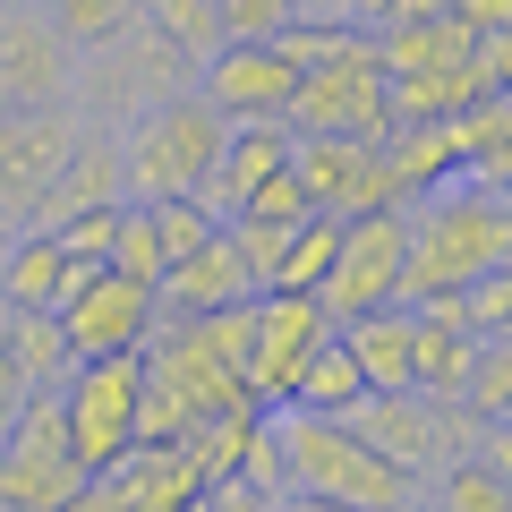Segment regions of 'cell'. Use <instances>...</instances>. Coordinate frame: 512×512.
<instances>
[{"instance_id": "6da1fadb", "label": "cell", "mask_w": 512, "mask_h": 512, "mask_svg": "<svg viewBox=\"0 0 512 512\" xmlns=\"http://www.w3.org/2000/svg\"><path fill=\"white\" fill-rule=\"evenodd\" d=\"M402 222H410V239H402V308H419L436 291H461L478 274H504V256H512V205L487 180L427 188V197L402 205Z\"/></svg>"}, {"instance_id": "7a4b0ae2", "label": "cell", "mask_w": 512, "mask_h": 512, "mask_svg": "<svg viewBox=\"0 0 512 512\" xmlns=\"http://www.w3.org/2000/svg\"><path fill=\"white\" fill-rule=\"evenodd\" d=\"M274 444H282V495H325V504H350V512H410L419 504V478L393 470L376 444H359L342 419L325 410H299V402H274Z\"/></svg>"}, {"instance_id": "3957f363", "label": "cell", "mask_w": 512, "mask_h": 512, "mask_svg": "<svg viewBox=\"0 0 512 512\" xmlns=\"http://www.w3.org/2000/svg\"><path fill=\"white\" fill-rule=\"evenodd\" d=\"M222 128H231V120H222L197 86H180V94H163V103H146L137 120H120V128H111L120 197H137V205L197 197L205 171H214V154H222Z\"/></svg>"}, {"instance_id": "277c9868", "label": "cell", "mask_w": 512, "mask_h": 512, "mask_svg": "<svg viewBox=\"0 0 512 512\" xmlns=\"http://www.w3.org/2000/svg\"><path fill=\"white\" fill-rule=\"evenodd\" d=\"M222 410H256L231 359L197 342V325H154L137 350V444H180L188 427L222 419Z\"/></svg>"}, {"instance_id": "5b68a950", "label": "cell", "mask_w": 512, "mask_h": 512, "mask_svg": "<svg viewBox=\"0 0 512 512\" xmlns=\"http://www.w3.org/2000/svg\"><path fill=\"white\" fill-rule=\"evenodd\" d=\"M77 86H86V111H77V120H103V128H120V120H137L146 103H163V94L197 86V69H188V60L171 52V43L154 35L146 18H137V26H120L111 43L77 52Z\"/></svg>"}, {"instance_id": "8992f818", "label": "cell", "mask_w": 512, "mask_h": 512, "mask_svg": "<svg viewBox=\"0 0 512 512\" xmlns=\"http://www.w3.org/2000/svg\"><path fill=\"white\" fill-rule=\"evenodd\" d=\"M282 120L299 137H384L393 111H384V60H376V35H350L342 52H325L316 69H299V94Z\"/></svg>"}, {"instance_id": "52a82bcc", "label": "cell", "mask_w": 512, "mask_h": 512, "mask_svg": "<svg viewBox=\"0 0 512 512\" xmlns=\"http://www.w3.org/2000/svg\"><path fill=\"white\" fill-rule=\"evenodd\" d=\"M402 239H410L402 205H376V214H350L342 222V248H333L325 282L308 291L316 308H325V325H350V316L402 299Z\"/></svg>"}, {"instance_id": "ba28073f", "label": "cell", "mask_w": 512, "mask_h": 512, "mask_svg": "<svg viewBox=\"0 0 512 512\" xmlns=\"http://www.w3.org/2000/svg\"><path fill=\"white\" fill-rule=\"evenodd\" d=\"M60 427H69L77 470H111V461L137 444V350H111V359H77L60 384Z\"/></svg>"}, {"instance_id": "9c48e42d", "label": "cell", "mask_w": 512, "mask_h": 512, "mask_svg": "<svg viewBox=\"0 0 512 512\" xmlns=\"http://www.w3.org/2000/svg\"><path fill=\"white\" fill-rule=\"evenodd\" d=\"M52 316H60V333H69V350H77V359L146 350V333L163 325V308H154V282L120 274V265H77Z\"/></svg>"}, {"instance_id": "30bf717a", "label": "cell", "mask_w": 512, "mask_h": 512, "mask_svg": "<svg viewBox=\"0 0 512 512\" xmlns=\"http://www.w3.org/2000/svg\"><path fill=\"white\" fill-rule=\"evenodd\" d=\"M77 137H86L77 103H43V111L0 103V231H9V222H35L43 188L60 180V163L77 154Z\"/></svg>"}, {"instance_id": "8fae6325", "label": "cell", "mask_w": 512, "mask_h": 512, "mask_svg": "<svg viewBox=\"0 0 512 512\" xmlns=\"http://www.w3.org/2000/svg\"><path fill=\"white\" fill-rule=\"evenodd\" d=\"M291 180L308 188V214H333V222L393 205L384 137H299V146H291Z\"/></svg>"}, {"instance_id": "7c38bea8", "label": "cell", "mask_w": 512, "mask_h": 512, "mask_svg": "<svg viewBox=\"0 0 512 512\" xmlns=\"http://www.w3.org/2000/svg\"><path fill=\"white\" fill-rule=\"evenodd\" d=\"M316 333H325V308H316L308 291H256V316H248V367H239L256 410L291 402L299 359L316 350Z\"/></svg>"}, {"instance_id": "4fadbf2b", "label": "cell", "mask_w": 512, "mask_h": 512, "mask_svg": "<svg viewBox=\"0 0 512 512\" xmlns=\"http://www.w3.org/2000/svg\"><path fill=\"white\" fill-rule=\"evenodd\" d=\"M69 86H77V52L60 43V26L43 18L35 0L0 9V103L43 111V103H69Z\"/></svg>"}, {"instance_id": "5bb4252c", "label": "cell", "mask_w": 512, "mask_h": 512, "mask_svg": "<svg viewBox=\"0 0 512 512\" xmlns=\"http://www.w3.org/2000/svg\"><path fill=\"white\" fill-rule=\"evenodd\" d=\"M197 94L222 120H282L291 94H299V69L274 43H222L214 60H197Z\"/></svg>"}, {"instance_id": "9a60e30c", "label": "cell", "mask_w": 512, "mask_h": 512, "mask_svg": "<svg viewBox=\"0 0 512 512\" xmlns=\"http://www.w3.org/2000/svg\"><path fill=\"white\" fill-rule=\"evenodd\" d=\"M239 299H256V274H248V256L231 248V231L197 239V248H188L180 265H163V282H154V308H163V325H188V316L239 308Z\"/></svg>"}, {"instance_id": "2e32d148", "label": "cell", "mask_w": 512, "mask_h": 512, "mask_svg": "<svg viewBox=\"0 0 512 512\" xmlns=\"http://www.w3.org/2000/svg\"><path fill=\"white\" fill-rule=\"evenodd\" d=\"M291 146H299V128H291V120H231V128H222L214 171H205V188H197V205L222 222L239 197H248V188H265L282 163H291Z\"/></svg>"}, {"instance_id": "e0dca14e", "label": "cell", "mask_w": 512, "mask_h": 512, "mask_svg": "<svg viewBox=\"0 0 512 512\" xmlns=\"http://www.w3.org/2000/svg\"><path fill=\"white\" fill-rule=\"evenodd\" d=\"M103 478V495H111V512H188L205 495V478H197V461L180 453V444H128L111 470H94Z\"/></svg>"}, {"instance_id": "ac0fdd59", "label": "cell", "mask_w": 512, "mask_h": 512, "mask_svg": "<svg viewBox=\"0 0 512 512\" xmlns=\"http://www.w3.org/2000/svg\"><path fill=\"white\" fill-rule=\"evenodd\" d=\"M120 197V154H111V137H77V154L69 163H60V180L43 188V205H35V222H26V231H60V222L69 214H86V205H111Z\"/></svg>"}, {"instance_id": "d6986e66", "label": "cell", "mask_w": 512, "mask_h": 512, "mask_svg": "<svg viewBox=\"0 0 512 512\" xmlns=\"http://www.w3.org/2000/svg\"><path fill=\"white\" fill-rule=\"evenodd\" d=\"M470 367H478V333L444 325L436 308H410V384H419L427 402H461Z\"/></svg>"}, {"instance_id": "ffe728a7", "label": "cell", "mask_w": 512, "mask_h": 512, "mask_svg": "<svg viewBox=\"0 0 512 512\" xmlns=\"http://www.w3.org/2000/svg\"><path fill=\"white\" fill-rule=\"evenodd\" d=\"M333 333L350 342L367 393H419V384H410V308H402V299H393V308L350 316V325H333Z\"/></svg>"}, {"instance_id": "44dd1931", "label": "cell", "mask_w": 512, "mask_h": 512, "mask_svg": "<svg viewBox=\"0 0 512 512\" xmlns=\"http://www.w3.org/2000/svg\"><path fill=\"white\" fill-rule=\"evenodd\" d=\"M69 274L77 265H69V248L52 231H18L0 248V308H60Z\"/></svg>"}, {"instance_id": "7402d4cb", "label": "cell", "mask_w": 512, "mask_h": 512, "mask_svg": "<svg viewBox=\"0 0 512 512\" xmlns=\"http://www.w3.org/2000/svg\"><path fill=\"white\" fill-rule=\"evenodd\" d=\"M0 342H9V359H18L26 393H60L69 367H77V350H69V333H60L52 308H0Z\"/></svg>"}, {"instance_id": "603a6c76", "label": "cell", "mask_w": 512, "mask_h": 512, "mask_svg": "<svg viewBox=\"0 0 512 512\" xmlns=\"http://www.w3.org/2000/svg\"><path fill=\"white\" fill-rule=\"evenodd\" d=\"M478 69L470 60H444V69H402V77H384V111H393V128L410 120H453V111L478 103Z\"/></svg>"}, {"instance_id": "cb8c5ba5", "label": "cell", "mask_w": 512, "mask_h": 512, "mask_svg": "<svg viewBox=\"0 0 512 512\" xmlns=\"http://www.w3.org/2000/svg\"><path fill=\"white\" fill-rule=\"evenodd\" d=\"M359 393H367L359 359H350V342L325 325V333H316V350L299 359V384H291V402H299V410H325V419H342V410L359 402Z\"/></svg>"}, {"instance_id": "d4e9b609", "label": "cell", "mask_w": 512, "mask_h": 512, "mask_svg": "<svg viewBox=\"0 0 512 512\" xmlns=\"http://www.w3.org/2000/svg\"><path fill=\"white\" fill-rule=\"evenodd\" d=\"M427 478H436V495H419L427 512H512V470H495V461H478V453L444 461V470H427Z\"/></svg>"}, {"instance_id": "484cf974", "label": "cell", "mask_w": 512, "mask_h": 512, "mask_svg": "<svg viewBox=\"0 0 512 512\" xmlns=\"http://www.w3.org/2000/svg\"><path fill=\"white\" fill-rule=\"evenodd\" d=\"M333 248H342V222L333 214H299L291 239H282V256H274V274H265V291H316L325 265H333Z\"/></svg>"}, {"instance_id": "4316f807", "label": "cell", "mask_w": 512, "mask_h": 512, "mask_svg": "<svg viewBox=\"0 0 512 512\" xmlns=\"http://www.w3.org/2000/svg\"><path fill=\"white\" fill-rule=\"evenodd\" d=\"M137 18H146L154 35L188 60V69L222 52V9H214V0H137Z\"/></svg>"}, {"instance_id": "83f0119b", "label": "cell", "mask_w": 512, "mask_h": 512, "mask_svg": "<svg viewBox=\"0 0 512 512\" xmlns=\"http://www.w3.org/2000/svg\"><path fill=\"white\" fill-rule=\"evenodd\" d=\"M419 308H436L444 325H461V333H478V342H495V333L512 325V282H504V274H478V282H461V291L419 299Z\"/></svg>"}, {"instance_id": "f1b7e54d", "label": "cell", "mask_w": 512, "mask_h": 512, "mask_svg": "<svg viewBox=\"0 0 512 512\" xmlns=\"http://www.w3.org/2000/svg\"><path fill=\"white\" fill-rule=\"evenodd\" d=\"M43 18L60 26L69 52H94V43H111L120 26H137V0H43Z\"/></svg>"}, {"instance_id": "f546056e", "label": "cell", "mask_w": 512, "mask_h": 512, "mask_svg": "<svg viewBox=\"0 0 512 512\" xmlns=\"http://www.w3.org/2000/svg\"><path fill=\"white\" fill-rule=\"evenodd\" d=\"M461 410L512 427V350H504V333H495V342H478V367H470V384H461Z\"/></svg>"}, {"instance_id": "4dcf8cb0", "label": "cell", "mask_w": 512, "mask_h": 512, "mask_svg": "<svg viewBox=\"0 0 512 512\" xmlns=\"http://www.w3.org/2000/svg\"><path fill=\"white\" fill-rule=\"evenodd\" d=\"M111 265L137 282H163V239H154V214L137 197H120V231H111Z\"/></svg>"}, {"instance_id": "1f68e13d", "label": "cell", "mask_w": 512, "mask_h": 512, "mask_svg": "<svg viewBox=\"0 0 512 512\" xmlns=\"http://www.w3.org/2000/svg\"><path fill=\"white\" fill-rule=\"evenodd\" d=\"M146 214H154V239H163V265H180L197 239H214V231H222V222L205 214L197 197H163V205H146Z\"/></svg>"}, {"instance_id": "d6a6232c", "label": "cell", "mask_w": 512, "mask_h": 512, "mask_svg": "<svg viewBox=\"0 0 512 512\" xmlns=\"http://www.w3.org/2000/svg\"><path fill=\"white\" fill-rule=\"evenodd\" d=\"M111 231H120V197H111V205H86V214H69L52 239L69 248V265H111Z\"/></svg>"}, {"instance_id": "836d02e7", "label": "cell", "mask_w": 512, "mask_h": 512, "mask_svg": "<svg viewBox=\"0 0 512 512\" xmlns=\"http://www.w3.org/2000/svg\"><path fill=\"white\" fill-rule=\"evenodd\" d=\"M222 9V43H274L291 26V0H214Z\"/></svg>"}, {"instance_id": "e575fe53", "label": "cell", "mask_w": 512, "mask_h": 512, "mask_svg": "<svg viewBox=\"0 0 512 512\" xmlns=\"http://www.w3.org/2000/svg\"><path fill=\"white\" fill-rule=\"evenodd\" d=\"M231 478L282 495V444H274V419H265V410H256V427H248V444H239V470H231Z\"/></svg>"}, {"instance_id": "d590c367", "label": "cell", "mask_w": 512, "mask_h": 512, "mask_svg": "<svg viewBox=\"0 0 512 512\" xmlns=\"http://www.w3.org/2000/svg\"><path fill=\"white\" fill-rule=\"evenodd\" d=\"M231 214H265V222H299V214H308V188H299V180H291V163H282L274 180H265V188H248V197H239ZM231 214H222V222H231Z\"/></svg>"}, {"instance_id": "8d00e7d4", "label": "cell", "mask_w": 512, "mask_h": 512, "mask_svg": "<svg viewBox=\"0 0 512 512\" xmlns=\"http://www.w3.org/2000/svg\"><path fill=\"white\" fill-rule=\"evenodd\" d=\"M205 512H274V495L248 487V478H214V487H205Z\"/></svg>"}, {"instance_id": "74e56055", "label": "cell", "mask_w": 512, "mask_h": 512, "mask_svg": "<svg viewBox=\"0 0 512 512\" xmlns=\"http://www.w3.org/2000/svg\"><path fill=\"white\" fill-rule=\"evenodd\" d=\"M18 410H26V376H18V359H9V342H0V444L18 427Z\"/></svg>"}, {"instance_id": "f35d334b", "label": "cell", "mask_w": 512, "mask_h": 512, "mask_svg": "<svg viewBox=\"0 0 512 512\" xmlns=\"http://www.w3.org/2000/svg\"><path fill=\"white\" fill-rule=\"evenodd\" d=\"M393 9H402V0H350V26H359V35H376Z\"/></svg>"}, {"instance_id": "ab89813d", "label": "cell", "mask_w": 512, "mask_h": 512, "mask_svg": "<svg viewBox=\"0 0 512 512\" xmlns=\"http://www.w3.org/2000/svg\"><path fill=\"white\" fill-rule=\"evenodd\" d=\"M291 18H333V26H350V0H291Z\"/></svg>"}, {"instance_id": "60d3db41", "label": "cell", "mask_w": 512, "mask_h": 512, "mask_svg": "<svg viewBox=\"0 0 512 512\" xmlns=\"http://www.w3.org/2000/svg\"><path fill=\"white\" fill-rule=\"evenodd\" d=\"M274 512H350V504H325V495H274Z\"/></svg>"}, {"instance_id": "b9f144b4", "label": "cell", "mask_w": 512, "mask_h": 512, "mask_svg": "<svg viewBox=\"0 0 512 512\" xmlns=\"http://www.w3.org/2000/svg\"><path fill=\"white\" fill-rule=\"evenodd\" d=\"M0 9H18V0H0Z\"/></svg>"}, {"instance_id": "7bdbcfd3", "label": "cell", "mask_w": 512, "mask_h": 512, "mask_svg": "<svg viewBox=\"0 0 512 512\" xmlns=\"http://www.w3.org/2000/svg\"><path fill=\"white\" fill-rule=\"evenodd\" d=\"M410 512H427V504H410Z\"/></svg>"}]
</instances>
